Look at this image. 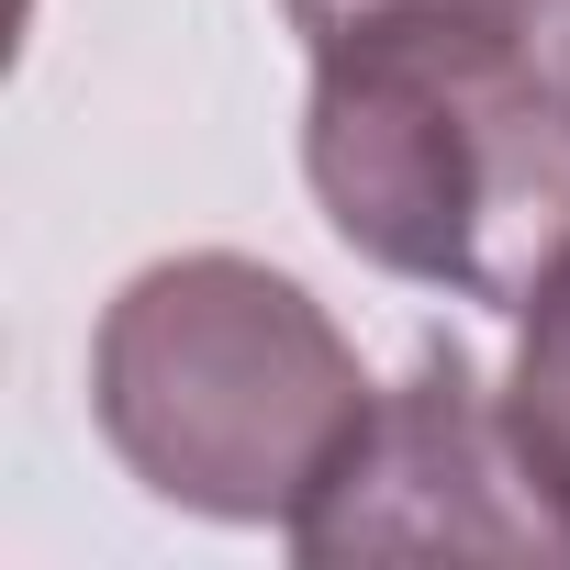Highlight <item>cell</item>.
Wrapping results in <instances>:
<instances>
[{"mask_svg":"<svg viewBox=\"0 0 570 570\" xmlns=\"http://www.w3.org/2000/svg\"><path fill=\"white\" fill-rule=\"evenodd\" d=\"M303 168L370 268L514 303L570 235V79L537 57V23H347L314 35Z\"/></svg>","mask_w":570,"mask_h":570,"instance_id":"6da1fadb","label":"cell"},{"mask_svg":"<svg viewBox=\"0 0 570 570\" xmlns=\"http://www.w3.org/2000/svg\"><path fill=\"white\" fill-rule=\"evenodd\" d=\"M90 414L157 503H190L213 525H292L347 470L381 392L303 279L202 246L112 292Z\"/></svg>","mask_w":570,"mask_h":570,"instance_id":"7a4b0ae2","label":"cell"},{"mask_svg":"<svg viewBox=\"0 0 570 570\" xmlns=\"http://www.w3.org/2000/svg\"><path fill=\"white\" fill-rule=\"evenodd\" d=\"M279 537L314 570L336 559H570V503L525 459L503 392L459 347H425L403 392H381V414L358 425L347 470Z\"/></svg>","mask_w":570,"mask_h":570,"instance_id":"3957f363","label":"cell"},{"mask_svg":"<svg viewBox=\"0 0 570 570\" xmlns=\"http://www.w3.org/2000/svg\"><path fill=\"white\" fill-rule=\"evenodd\" d=\"M503 414L525 436V459L559 481L570 503V235L537 257V279L514 292V370H503Z\"/></svg>","mask_w":570,"mask_h":570,"instance_id":"277c9868","label":"cell"},{"mask_svg":"<svg viewBox=\"0 0 570 570\" xmlns=\"http://www.w3.org/2000/svg\"><path fill=\"white\" fill-rule=\"evenodd\" d=\"M303 35H347V23H392V12H470V23H537L548 0H279Z\"/></svg>","mask_w":570,"mask_h":570,"instance_id":"5b68a950","label":"cell"},{"mask_svg":"<svg viewBox=\"0 0 570 570\" xmlns=\"http://www.w3.org/2000/svg\"><path fill=\"white\" fill-rule=\"evenodd\" d=\"M559 79H570V57H559Z\"/></svg>","mask_w":570,"mask_h":570,"instance_id":"8992f818","label":"cell"}]
</instances>
